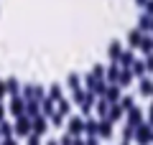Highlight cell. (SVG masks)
Masks as SVG:
<instances>
[{"instance_id":"6da1fadb","label":"cell","mask_w":153,"mask_h":145,"mask_svg":"<svg viewBox=\"0 0 153 145\" xmlns=\"http://www.w3.org/2000/svg\"><path fill=\"white\" fill-rule=\"evenodd\" d=\"M133 140H135L138 145H148V143H153V127H151L148 122L138 125V127H135V138H133Z\"/></svg>"},{"instance_id":"7a4b0ae2","label":"cell","mask_w":153,"mask_h":145,"mask_svg":"<svg viewBox=\"0 0 153 145\" xmlns=\"http://www.w3.org/2000/svg\"><path fill=\"white\" fill-rule=\"evenodd\" d=\"M66 130H69V135L79 138V135L84 132V120L82 117H69V120H66Z\"/></svg>"},{"instance_id":"3957f363","label":"cell","mask_w":153,"mask_h":145,"mask_svg":"<svg viewBox=\"0 0 153 145\" xmlns=\"http://www.w3.org/2000/svg\"><path fill=\"white\" fill-rule=\"evenodd\" d=\"M16 135H21V138H26V135H31V117L28 115H21L16 122Z\"/></svg>"},{"instance_id":"277c9868","label":"cell","mask_w":153,"mask_h":145,"mask_svg":"<svg viewBox=\"0 0 153 145\" xmlns=\"http://www.w3.org/2000/svg\"><path fill=\"white\" fill-rule=\"evenodd\" d=\"M143 122H146V120H143V112H140L138 107H130V109H128V127L135 130L138 125H143Z\"/></svg>"},{"instance_id":"5b68a950","label":"cell","mask_w":153,"mask_h":145,"mask_svg":"<svg viewBox=\"0 0 153 145\" xmlns=\"http://www.w3.org/2000/svg\"><path fill=\"white\" fill-rule=\"evenodd\" d=\"M31 132H36V135H44L46 132V115H36V117H31Z\"/></svg>"},{"instance_id":"8992f818","label":"cell","mask_w":153,"mask_h":145,"mask_svg":"<svg viewBox=\"0 0 153 145\" xmlns=\"http://www.w3.org/2000/svg\"><path fill=\"white\" fill-rule=\"evenodd\" d=\"M10 112L16 115V117L26 115V99H23L21 94H18V97H13V102H10Z\"/></svg>"},{"instance_id":"52a82bcc","label":"cell","mask_w":153,"mask_h":145,"mask_svg":"<svg viewBox=\"0 0 153 145\" xmlns=\"http://www.w3.org/2000/svg\"><path fill=\"white\" fill-rule=\"evenodd\" d=\"M102 97H107V102H110V104L120 102V87H117V84H107V92H105Z\"/></svg>"},{"instance_id":"ba28073f","label":"cell","mask_w":153,"mask_h":145,"mask_svg":"<svg viewBox=\"0 0 153 145\" xmlns=\"http://www.w3.org/2000/svg\"><path fill=\"white\" fill-rule=\"evenodd\" d=\"M123 115H125V109L120 107V102L110 104V112H107V120H110V122H117V120H123Z\"/></svg>"},{"instance_id":"9c48e42d","label":"cell","mask_w":153,"mask_h":145,"mask_svg":"<svg viewBox=\"0 0 153 145\" xmlns=\"http://www.w3.org/2000/svg\"><path fill=\"white\" fill-rule=\"evenodd\" d=\"M97 132H100V120H84V135L97 138Z\"/></svg>"},{"instance_id":"30bf717a","label":"cell","mask_w":153,"mask_h":145,"mask_svg":"<svg viewBox=\"0 0 153 145\" xmlns=\"http://www.w3.org/2000/svg\"><path fill=\"white\" fill-rule=\"evenodd\" d=\"M120 54H123V46H120L117 41H112V43H110V48H107L110 61H112V64H117V61H120Z\"/></svg>"},{"instance_id":"8fae6325","label":"cell","mask_w":153,"mask_h":145,"mask_svg":"<svg viewBox=\"0 0 153 145\" xmlns=\"http://www.w3.org/2000/svg\"><path fill=\"white\" fill-rule=\"evenodd\" d=\"M97 138L102 140V138H112V122L110 120H100V132H97Z\"/></svg>"},{"instance_id":"7c38bea8","label":"cell","mask_w":153,"mask_h":145,"mask_svg":"<svg viewBox=\"0 0 153 145\" xmlns=\"http://www.w3.org/2000/svg\"><path fill=\"white\" fill-rule=\"evenodd\" d=\"M133 76H135V74H133V69H120V79H117V87H120V89H123V87H130Z\"/></svg>"},{"instance_id":"4fadbf2b","label":"cell","mask_w":153,"mask_h":145,"mask_svg":"<svg viewBox=\"0 0 153 145\" xmlns=\"http://www.w3.org/2000/svg\"><path fill=\"white\" fill-rule=\"evenodd\" d=\"M140 41H143V31L140 28H135V31L128 33V43H130L133 48H140Z\"/></svg>"},{"instance_id":"5bb4252c","label":"cell","mask_w":153,"mask_h":145,"mask_svg":"<svg viewBox=\"0 0 153 145\" xmlns=\"http://www.w3.org/2000/svg\"><path fill=\"white\" fill-rule=\"evenodd\" d=\"M107 112H110L107 97H100V102H97V115H100V120H107Z\"/></svg>"},{"instance_id":"9a60e30c","label":"cell","mask_w":153,"mask_h":145,"mask_svg":"<svg viewBox=\"0 0 153 145\" xmlns=\"http://www.w3.org/2000/svg\"><path fill=\"white\" fill-rule=\"evenodd\" d=\"M133 61H135L133 51H123V54H120V61H117V64H120L123 69H130V66H133Z\"/></svg>"},{"instance_id":"2e32d148","label":"cell","mask_w":153,"mask_h":145,"mask_svg":"<svg viewBox=\"0 0 153 145\" xmlns=\"http://www.w3.org/2000/svg\"><path fill=\"white\" fill-rule=\"evenodd\" d=\"M117 79H120V66L112 64L107 69V84H117Z\"/></svg>"},{"instance_id":"e0dca14e","label":"cell","mask_w":153,"mask_h":145,"mask_svg":"<svg viewBox=\"0 0 153 145\" xmlns=\"http://www.w3.org/2000/svg\"><path fill=\"white\" fill-rule=\"evenodd\" d=\"M151 92H153V81L148 76H143L140 79V97H151Z\"/></svg>"},{"instance_id":"ac0fdd59","label":"cell","mask_w":153,"mask_h":145,"mask_svg":"<svg viewBox=\"0 0 153 145\" xmlns=\"http://www.w3.org/2000/svg\"><path fill=\"white\" fill-rule=\"evenodd\" d=\"M66 87H69L71 92L82 89V79H79V74H69V76H66Z\"/></svg>"},{"instance_id":"d6986e66","label":"cell","mask_w":153,"mask_h":145,"mask_svg":"<svg viewBox=\"0 0 153 145\" xmlns=\"http://www.w3.org/2000/svg\"><path fill=\"white\" fill-rule=\"evenodd\" d=\"M130 69H133V74H135L138 76V79H143V76H146V61H133V66H130Z\"/></svg>"},{"instance_id":"ffe728a7","label":"cell","mask_w":153,"mask_h":145,"mask_svg":"<svg viewBox=\"0 0 153 145\" xmlns=\"http://www.w3.org/2000/svg\"><path fill=\"white\" fill-rule=\"evenodd\" d=\"M140 51H143V54H151V51H153V36L143 33V41H140Z\"/></svg>"},{"instance_id":"44dd1931","label":"cell","mask_w":153,"mask_h":145,"mask_svg":"<svg viewBox=\"0 0 153 145\" xmlns=\"http://www.w3.org/2000/svg\"><path fill=\"white\" fill-rule=\"evenodd\" d=\"M61 97H64V94H61V87H59V84H51V89H49V99H54V102H59Z\"/></svg>"},{"instance_id":"7402d4cb","label":"cell","mask_w":153,"mask_h":145,"mask_svg":"<svg viewBox=\"0 0 153 145\" xmlns=\"http://www.w3.org/2000/svg\"><path fill=\"white\" fill-rule=\"evenodd\" d=\"M64 120H69V117H64V115H61L59 109H56V112L51 115V125H54V127H61V125H64Z\"/></svg>"},{"instance_id":"603a6c76","label":"cell","mask_w":153,"mask_h":145,"mask_svg":"<svg viewBox=\"0 0 153 145\" xmlns=\"http://www.w3.org/2000/svg\"><path fill=\"white\" fill-rule=\"evenodd\" d=\"M56 104H59V112L64 115V117H69V109H71V102H66L64 97H61V99H59V102H56Z\"/></svg>"},{"instance_id":"cb8c5ba5","label":"cell","mask_w":153,"mask_h":145,"mask_svg":"<svg viewBox=\"0 0 153 145\" xmlns=\"http://www.w3.org/2000/svg\"><path fill=\"white\" fill-rule=\"evenodd\" d=\"M13 132H16V127H10V125H8V122H0V135H3V138H10V135Z\"/></svg>"},{"instance_id":"d4e9b609","label":"cell","mask_w":153,"mask_h":145,"mask_svg":"<svg viewBox=\"0 0 153 145\" xmlns=\"http://www.w3.org/2000/svg\"><path fill=\"white\" fill-rule=\"evenodd\" d=\"M120 107L125 109V112H128L130 107H135V104H133V97H120Z\"/></svg>"},{"instance_id":"484cf974","label":"cell","mask_w":153,"mask_h":145,"mask_svg":"<svg viewBox=\"0 0 153 145\" xmlns=\"http://www.w3.org/2000/svg\"><path fill=\"white\" fill-rule=\"evenodd\" d=\"M59 145H74V135H61V140H59Z\"/></svg>"},{"instance_id":"4316f807","label":"cell","mask_w":153,"mask_h":145,"mask_svg":"<svg viewBox=\"0 0 153 145\" xmlns=\"http://www.w3.org/2000/svg\"><path fill=\"white\" fill-rule=\"evenodd\" d=\"M28 145H41V135L31 132V135H28Z\"/></svg>"},{"instance_id":"83f0119b","label":"cell","mask_w":153,"mask_h":145,"mask_svg":"<svg viewBox=\"0 0 153 145\" xmlns=\"http://www.w3.org/2000/svg\"><path fill=\"white\" fill-rule=\"evenodd\" d=\"M8 89H10V94H13V97H18V81H16V79H10V81H8Z\"/></svg>"},{"instance_id":"f1b7e54d","label":"cell","mask_w":153,"mask_h":145,"mask_svg":"<svg viewBox=\"0 0 153 145\" xmlns=\"http://www.w3.org/2000/svg\"><path fill=\"white\" fill-rule=\"evenodd\" d=\"M143 61H146V69L153 71V51H151V54H146V59H143Z\"/></svg>"},{"instance_id":"f546056e","label":"cell","mask_w":153,"mask_h":145,"mask_svg":"<svg viewBox=\"0 0 153 145\" xmlns=\"http://www.w3.org/2000/svg\"><path fill=\"white\" fill-rule=\"evenodd\" d=\"M87 140V145H100V138H84Z\"/></svg>"},{"instance_id":"4dcf8cb0","label":"cell","mask_w":153,"mask_h":145,"mask_svg":"<svg viewBox=\"0 0 153 145\" xmlns=\"http://www.w3.org/2000/svg\"><path fill=\"white\" fill-rule=\"evenodd\" d=\"M148 125L153 127V104H151V109H148Z\"/></svg>"},{"instance_id":"1f68e13d","label":"cell","mask_w":153,"mask_h":145,"mask_svg":"<svg viewBox=\"0 0 153 145\" xmlns=\"http://www.w3.org/2000/svg\"><path fill=\"white\" fill-rule=\"evenodd\" d=\"M74 145H87V140L84 138H74Z\"/></svg>"},{"instance_id":"d6a6232c","label":"cell","mask_w":153,"mask_h":145,"mask_svg":"<svg viewBox=\"0 0 153 145\" xmlns=\"http://www.w3.org/2000/svg\"><path fill=\"white\" fill-rule=\"evenodd\" d=\"M3 145H18V143H16L13 138H8V140H3Z\"/></svg>"},{"instance_id":"836d02e7","label":"cell","mask_w":153,"mask_h":145,"mask_svg":"<svg viewBox=\"0 0 153 145\" xmlns=\"http://www.w3.org/2000/svg\"><path fill=\"white\" fill-rule=\"evenodd\" d=\"M5 94V84H3V81H0V97Z\"/></svg>"},{"instance_id":"e575fe53","label":"cell","mask_w":153,"mask_h":145,"mask_svg":"<svg viewBox=\"0 0 153 145\" xmlns=\"http://www.w3.org/2000/svg\"><path fill=\"white\" fill-rule=\"evenodd\" d=\"M146 3H148V0H138V5H143V8H146Z\"/></svg>"},{"instance_id":"d590c367","label":"cell","mask_w":153,"mask_h":145,"mask_svg":"<svg viewBox=\"0 0 153 145\" xmlns=\"http://www.w3.org/2000/svg\"><path fill=\"white\" fill-rule=\"evenodd\" d=\"M3 115H5V112H3V107H0V122H3Z\"/></svg>"},{"instance_id":"8d00e7d4","label":"cell","mask_w":153,"mask_h":145,"mask_svg":"<svg viewBox=\"0 0 153 145\" xmlns=\"http://www.w3.org/2000/svg\"><path fill=\"white\" fill-rule=\"evenodd\" d=\"M46 145H59V143H54V140H51V143H46Z\"/></svg>"},{"instance_id":"74e56055","label":"cell","mask_w":153,"mask_h":145,"mask_svg":"<svg viewBox=\"0 0 153 145\" xmlns=\"http://www.w3.org/2000/svg\"><path fill=\"white\" fill-rule=\"evenodd\" d=\"M120 145H130V143H128V140H123V143H120Z\"/></svg>"},{"instance_id":"f35d334b","label":"cell","mask_w":153,"mask_h":145,"mask_svg":"<svg viewBox=\"0 0 153 145\" xmlns=\"http://www.w3.org/2000/svg\"><path fill=\"white\" fill-rule=\"evenodd\" d=\"M0 140H3V135H0Z\"/></svg>"},{"instance_id":"ab89813d","label":"cell","mask_w":153,"mask_h":145,"mask_svg":"<svg viewBox=\"0 0 153 145\" xmlns=\"http://www.w3.org/2000/svg\"><path fill=\"white\" fill-rule=\"evenodd\" d=\"M151 97H153V92H151Z\"/></svg>"}]
</instances>
